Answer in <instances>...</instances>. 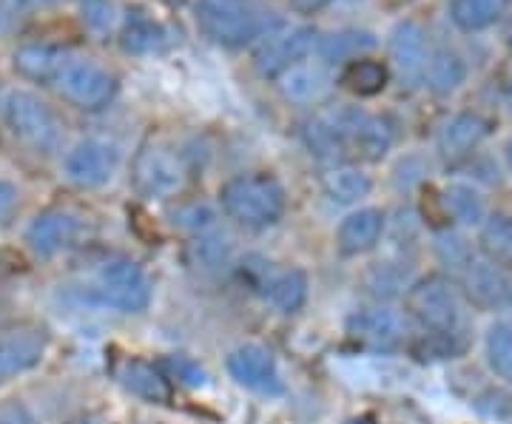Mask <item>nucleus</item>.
<instances>
[{
  "label": "nucleus",
  "instance_id": "f257e3e1",
  "mask_svg": "<svg viewBox=\"0 0 512 424\" xmlns=\"http://www.w3.org/2000/svg\"><path fill=\"white\" fill-rule=\"evenodd\" d=\"M220 205L228 220L242 228H271L285 217V188L268 171L237 174L220 188Z\"/></svg>",
  "mask_w": 512,
  "mask_h": 424
},
{
  "label": "nucleus",
  "instance_id": "f03ea898",
  "mask_svg": "<svg viewBox=\"0 0 512 424\" xmlns=\"http://www.w3.org/2000/svg\"><path fill=\"white\" fill-rule=\"evenodd\" d=\"M407 314L419 322L424 331L444 339H456L464 331V296L453 279L430 274L407 285L404 294Z\"/></svg>",
  "mask_w": 512,
  "mask_h": 424
},
{
  "label": "nucleus",
  "instance_id": "7ed1b4c3",
  "mask_svg": "<svg viewBox=\"0 0 512 424\" xmlns=\"http://www.w3.org/2000/svg\"><path fill=\"white\" fill-rule=\"evenodd\" d=\"M3 123L12 137L35 154H52L60 146V123L52 106L29 89H9L0 100Z\"/></svg>",
  "mask_w": 512,
  "mask_h": 424
},
{
  "label": "nucleus",
  "instance_id": "20e7f679",
  "mask_svg": "<svg viewBox=\"0 0 512 424\" xmlns=\"http://www.w3.org/2000/svg\"><path fill=\"white\" fill-rule=\"evenodd\" d=\"M194 18L202 35L225 49H239L265 35L254 0H194Z\"/></svg>",
  "mask_w": 512,
  "mask_h": 424
},
{
  "label": "nucleus",
  "instance_id": "39448f33",
  "mask_svg": "<svg viewBox=\"0 0 512 424\" xmlns=\"http://www.w3.org/2000/svg\"><path fill=\"white\" fill-rule=\"evenodd\" d=\"M131 185L143 200H177L188 185V166L183 154L165 143L151 140L134 154Z\"/></svg>",
  "mask_w": 512,
  "mask_h": 424
},
{
  "label": "nucleus",
  "instance_id": "423d86ee",
  "mask_svg": "<svg viewBox=\"0 0 512 424\" xmlns=\"http://www.w3.org/2000/svg\"><path fill=\"white\" fill-rule=\"evenodd\" d=\"M92 296L117 314H143L151 302V279L128 257H109L94 271Z\"/></svg>",
  "mask_w": 512,
  "mask_h": 424
},
{
  "label": "nucleus",
  "instance_id": "0eeeda50",
  "mask_svg": "<svg viewBox=\"0 0 512 424\" xmlns=\"http://www.w3.org/2000/svg\"><path fill=\"white\" fill-rule=\"evenodd\" d=\"M55 92L80 111H100L117 94V77L89 55L69 52L55 77Z\"/></svg>",
  "mask_w": 512,
  "mask_h": 424
},
{
  "label": "nucleus",
  "instance_id": "6e6552de",
  "mask_svg": "<svg viewBox=\"0 0 512 424\" xmlns=\"http://www.w3.org/2000/svg\"><path fill=\"white\" fill-rule=\"evenodd\" d=\"M120 168V148L109 137H83L66 148L60 174L80 191H97L114 180Z\"/></svg>",
  "mask_w": 512,
  "mask_h": 424
},
{
  "label": "nucleus",
  "instance_id": "1a4fd4ad",
  "mask_svg": "<svg viewBox=\"0 0 512 424\" xmlns=\"http://www.w3.org/2000/svg\"><path fill=\"white\" fill-rule=\"evenodd\" d=\"M313 46H316V32L313 29L282 23V26H276V29L265 32L256 40L254 69L265 80H276L279 74H285L299 60L311 55Z\"/></svg>",
  "mask_w": 512,
  "mask_h": 424
},
{
  "label": "nucleus",
  "instance_id": "9d476101",
  "mask_svg": "<svg viewBox=\"0 0 512 424\" xmlns=\"http://www.w3.org/2000/svg\"><path fill=\"white\" fill-rule=\"evenodd\" d=\"M458 288H461V296L470 305H476L478 311H504L512 305L510 271L501 262L484 257L481 251L458 274Z\"/></svg>",
  "mask_w": 512,
  "mask_h": 424
},
{
  "label": "nucleus",
  "instance_id": "9b49d317",
  "mask_svg": "<svg viewBox=\"0 0 512 424\" xmlns=\"http://www.w3.org/2000/svg\"><path fill=\"white\" fill-rule=\"evenodd\" d=\"M49 351V331L37 322H18L0 331V382L35 370Z\"/></svg>",
  "mask_w": 512,
  "mask_h": 424
},
{
  "label": "nucleus",
  "instance_id": "f8f14e48",
  "mask_svg": "<svg viewBox=\"0 0 512 424\" xmlns=\"http://www.w3.org/2000/svg\"><path fill=\"white\" fill-rule=\"evenodd\" d=\"M80 234V222L66 208H46L32 217L23 231V242L35 259H55L69 251Z\"/></svg>",
  "mask_w": 512,
  "mask_h": 424
},
{
  "label": "nucleus",
  "instance_id": "ddd939ff",
  "mask_svg": "<svg viewBox=\"0 0 512 424\" xmlns=\"http://www.w3.org/2000/svg\"><path fill=\"white\" fill-rule=\"evenodd\" d=\"M348 333L353 342L365 345L370 351H396L407 339V325L390 308H362L348 316Z\"/></svg>",
  "mask_w": 512,
  "mask_h": 424
},
{
  "label": "nucleus",
  "instance_id": "4468645a",
  "mask_svg": "<svg viewBox=\"0 0 512 424\" xmlns=\"http://www.w3.org/2000/svg\"><path fill=\"white\" fill-rule=\"evenodd\" d=\"M225 368H228V376L242 388L254 390V393H268V396L282 393V379H279L274 353L262 345H242L237 351H231L225 359Z\"/></svg>",
  "mask_w": 512,
  "mask_h": 424
},
{
  "label": "nucleus",
  "instance_id": "2eb2a0df",
  "mask_svg": "<svg viewBox=\"0 0 512 424\" xmlns=\"http://www.w3.org/2000/svg\"><path fill=\"white\" fill-rule=\"evenodd\" d=\"M276 89L293 106H319L333 92V74L328 63L305 57L276 77Z\"/></svg>",
  "mask_w": 512,
  "mask_h": 424
},
{
  "label": "nucleus",
  "instance_id": "dca6fc26",
  "mask_svg": "<svg viewBox=\"0 0 512 424\" xmlns=\"http://www.w3.org/2000/svg\"><path fill=\"white\" fill-rule=\"evenodd\" d=\"M387 52H390V63L396 74L404 83H421L424 80V69L430 60V49H427V32L413 20H402L387 40Z\"/></svg>",
  "mask_w": 512,
  "mask_h": 424
},
{
  "label": "nucleus",
  "instance_id": "f3484780",
  "mask_svg": "<svg viewBox=\"0 0 512 424\" xmlns=\"http://www.w3.org/2000/svg\"><path fill=\"white\" fill-rule=\"evenodd\" d=\"M117 382L123 385L126 393L143 399L146 405H171V376L165 373L163 365H154L140 356H128L117 368Z\"/></svg>",
  "mask_w": 512,
  "mask_h": 424
},
{
  "label": "nucleus",
  "instance_id": "a211bd4d",
  "mask_svg": "<svg viewBox=\"0 0 512 424\" xmlns=\"http://www.w3.org/2000/svg\"><path fill=\"white\" fill-rule=\"evenodd\" d=\"M487 134H490V123L481 114L458 111L436 129V148L444 160H461L473 154L487 140Z\"/></svg>",
  "mask_w": 512,
  "mask_h": 424
},
{
  "label": "nucleus",
  "instance_id": "6ab92c4d",
  "mask_svg": "<svg viewBox=\"0 0 512 424\" xmlns=\"http://www.w3.org/2000/svg\"><path fill=\"white\" fill-rule=\"evenodd\" d=\"M384 214L379 208H359L350 211L345 220L336 228V248L342 257H362L373 251L384 237Z\"/></svg>",
  "mask_w": 512,
  "mask_h": 424
},
{
  "label": "nucleus",
  "instance_id": "aec40b11",
  "mask_svg": "<svg viewBox=\"0 0 512 424\" xmlns=\"http://www.w3.org/2000/svg\"><path fill=\"white\" fill-rule=\"evenodd\" d=\"M66 55H69V49L55 46V43H20V46L12 49L9 63H12L15 74L23 77V80L52 86Z\"/></svg>",
  "mask_w": 512,
  "mask_h": 424
},
{
  "label": "nucleus",
  "instance_id": "412c9836",
  "mask_svg": "<svg viewBox=\"0 0 512 424\" xmlns=\"http://www.w3.org/2000/svg\"><path fill=\"white\" fill-rule=\"evenodd\" d=\"M256 288L279 314H296L308 299V277L299 268H274L259 279Z\"/></svg>",
  "mask_w": 512,
  "mask_h": 424
},
{
  "label": "nucleus",
  "instance_id": "4be33fe9",
  "mask_svg": "<svg viewBox=\"0 0 512 424\" xmlns=\"http://www.w3.org/2000/svg\"><path fill=\"white\" fill-rule=\"evenodd\" d=\"M117 43L126 55L146 57L157 55L168 46V32L163 29V23H157L154 18H148L146 12H134L126 15L123 29L117 35Z\"/></svg>",
  "mask_w": 512,
  "mask_h": 424
},
{
  "label": "nucleus",
  "instance_id": "5701e85b",
  "mask_svg": "<svg viewBox=\"0 0 512 424\" xmlns=\"http://www.w3.org/2000/svg\"><path fill=\"white\" fill-rule=\"evenodd\" d=\"M376 49V35L367 29H339L316 43L319 60L328 66H348Z\"/></svg>",
  "mask_w": 512,
  "mask_h": 424
},
{
  "label": "nucleus",
  "instance_id": "b1692460",
  "mask_svg": "<svg viewBox=\"0 0 512 424\" xmlns=\"http://www.w3.org/2000/svg\"><path fill=\"white\" fill-rule=\"evenodd\" d=\"M322 191L328 194L333 203H359L370 197L373 191V180L370 174H365L359 166H350V163H336L322 174Z\"/></svg>",
  "mask_w": 512,
  "mask_h": 424
},
{
  "label": "nucleus",
  "instance_id": "393cba45",
  "mask_svg": "<svg viewBox=\"0 0 512 424\" xmlns=\"http://www.w3.org/2000/svg\"><path fill=\"white\" fill-rule=\"evenodd\" d=\"M467 80V63L461 60V55L450 52V49H436L430 52L427 69H424V86L439 97L458 92Z\"/></svg>",
  "mask_w": 512,
  "mask_h": 424
},
{
  "label": "nucleus",
  "instance_id": "a878e982",
  "mask_svg": "<svg viewBox=\"0 0 512 424\" xmlns=\"http://www.w3.org/2000/svg\"><path fill=\"white\" fill-rule=\"evenodd\" d=\"M441 200H444V208H447V217H453L464 228H481L484 220L490 217L487 203H484V197H481L476 185L450 183Z\"/></svg>",
  "mask_w": 512,
  "mask_h": 424
},
{
  "label": "nucleus",
  "instance_id": "bb28decb",
  "mask_svg": "<svg viewBox=\"0 0 512 424\" xmlns=\"http://www.w3.org/2000/svg\"><path fill=\"white\" fill-rule=\"evenodd\" d=\"M512 0H453L450 18L461 32H484L507 15Z\"/></svg>",
  "mask_w": 512,
  "mask_h": 424
},
{
  "label": "nucleus",
  "instance_id": "cd10ccee",
  "mask_svg": "<svg viewBox=\"0 0 512 424\" xmlns=\"http://www.w3.org/2000/svg\"><path fill=\"white\" fill-rule=\"evenodd\" d=\"M80 12V23L83 29L97 40H109V37L120 35L126 12L117 0H83L77 6Z\"/></svg>",
  "mask_w": 512,
  "mask_h": 424
},
{
  "label": "nucleus",
  "instance_id": "c85d7f7f",
  "mask_svg": "<svg viewBox=\"0 0 512 424\" xmlns=\"http://www.w3.org/2000/svg\"><path fill=\"white\" fill-rule=\"evenodd\" d=\"M342 83L348 86L350 92L359 94V97H373L387 89L390 83V69L379 63V60H370V57H359L345 66L342 72Z\"/></svg>",
  "mask_w": 512,
  "mask_h": 424
},
{
  "label": "nucleus",
  "instance_id": "c756f323",
  "mask_svg": "<svg viewBox=\"0 0 512 424\" xmlns=\"http://www.w3.org/2000/svg\"><path fill=\"white\" fill-rule=\"evenodd\" d=\"M478 242L484 257L501 262L504 268L512 265V217L510 214H490L478 228Z\"/></svg>",
  "mask_w": 512,
  "mask_h": 424
},
{
  "label": "nucleus",
  "instance_id": "7c9ffc66",
  "mask_svg": "<svg viewBox=\"0 0 512 424\" xmlns=\"http://www.w3.org/2000/svg\"><path fill=\"white\" fill-rule=\"evenodd\" d=\"M484 351L490 368L512 385V322H495L487 331L484 339Z\"/></svg>",
  "mask_w": 512,
  "mask_h": 424
},
{
  "label": "nucleus",
  "instance_id": "2f4dec72",
  "mask_svg": "<svg viewBox=\"0 0 512 424\" xmlns=\"http://www.w3.org/2000/svg\"><path fill=\"white\" fill-rule=\"evenodd\" d=\"M478 251L467 242L464 234H458V231H439L436 234V257L441 259V265H447V268H453L456 271V277L470 265V259L476 257Z\"/></svg>",
  "mask_w": 512,
  "mask_h": 424
},
{
  "label": "nucleus",
  "instance_id": "473e14b6",
  "mask_svg": "<svg viewBox=\"0 0 512 424\" xmlns=\"http://www.w3.org/2000/svg\"><path fill=\"white\" fill-rule=\"evenodd\" d=\"M171 220H174V225H177L180 231H188V234H194V237H202V234L217 231V214H214L211 205L205 203L180 205V208L171 214Z\"/></svg>",
  "mask_w": 512,
  "mask_h": 424
},
{
  "label": "nucleus",
  "instance_id": "72a5a7b5",
  "mask_svg": "<svg viewBox=\"0 0 512 424\" xmlns=\"http://www.w3.org/2000/svg\"><path fill=\"white\" fill-rule=\"evenodd\" d=\"M163 368L171 370L174 379L188 385V388H208V385H211L208 370L200 368V365H197L194 359H188V356H171V359H165Z\"/></svg>",
  "mask_w": 512,
  "mask_h": 424
},
{
  "label": "nucleus",
  "instance_id": "f704fd0d",
  "mask_svg": "<svg viewBox=\"0 0 512 424\" xmlns=\"http://www.w3.org/2000/svg\"><path fill=\"white\" fill-rule=\"evenodd\" d=\"M367 285H370V291L376 296H390L396 288H402L404 277L396 271V265H376L370 271Z\"/></svg>",
  "mask_w": 512,
  "mask_h": 424
},
{
  "label": "nucleus",
  "instance_id": "c9c22d12",
  "mask_svg": "<svg viewBox=\"0 0 512 424\" xmlns=\"http://www.w3.org/2000/svg\"><path fill=\"white\" fill-rule=\"evenodd\" d=\"M0 424H37V419L20 399H6L0 402Z\"/></svg>",
  "mask_w": 512,
  "mask_h": 424
},
{
  "label": "nucleus",
  "instance_id": "e433bc0d",
  "mask_svg": "<svg viewBox=\"0 0 512 424\" xmlns=\"http://www.w3.org/2000/svg\"><path fill=\"white\" fill-rule=\"evenodd\" d=\"M23 9H29L26 0H0V35H6L15 26Z\"/></svg>",
  "mask_w": 512,
  "mask_h": 424
},
{
  "label": "nucleus",
  "instance_id": "4c0bfd02",
  "mask_svg": "<svg viewBox=\"0 0 512 424\" xmlns=\"http://www.w3.org/2000/svg\"><path fill=\"white\" fill-rule=\"evenodd\" d=\"M20 203L18 185L9 183V180H0V220H6Z\"/></svg>",
  "mask_w": 512,
  "mask_h": 424
},
{
  "label": "nucleus",
  "instance_id": "58836bf2",
  "mask_svg": "<svg viewBox=\"0 0 512 424\" xmlns=\"http://www.w3.org/2000/svg\"><path fill=\"white\" fill-rule=\"evenodd\" d=\"M330 0H291V6L299 15H316L328 6Z\"/></svg>",
  "mask_w": 512,
  "mask_h": 424
},
{
  "label": "nucleus",
  "instance_id": "ea45409f",
  "mask_svg": "<svg viewBox=\"0 0 512 424\" xmlns=\"http://www.w3.org/2000/svg\"><path fill=\"white\" fill-rule=\"evenodd\" d=\"M66 424H114L109 416H103V413H83V416H77L72 422Z\"/></svg>",
  "mask_w": 512,
  "mask_h": 424
},
{
  "label": "nucleus",
  "instance_id": "a19ab883",
  "mask_svg": "<svg viewBox=\"0 0 512 424\" xmlns=\"http://www.w3.org/2000/svg\"><path fill=\"white\" fill-rule=\"evenodd\" d=\"M504 151H507V166H510V171H512V137H510V143H507V148H504Z\"/></svg>",
  "mask_w": 512,
  "mask_h": 424
},
{
  "label": "nucleus",
  "instance_id": "79ce46f5",
  "mask_svg": "<svg viewBox=\"0 0 512 424\" xmlns=\"http://www.w3.org/2000/svg\"><path fill=\"white\" fill-rule=\"evenodd\" d=\"M46 3H52V0H26V6H46Z\"/></svg>",
  "mask_w": 512,
  "mask_h": 424
},
{
  "label": "nucleus",
  "instance_id": "37998d69",
  "mask_svg": "<svg viewBox=\"0 0 512 424\" xmlns=\"http://www.w3.org/2000/svg\"><path fill=\"white\" fill-rule=\"evenodd\" d=\"M74 3H77V6H80V3H83V0H74Z\"/></svg>",
  "mask_w": 512,
  "mask_h": 424
},
{
  "label": "nucleus",
  "instance_id": "c03bdc74",
  "mask_svg": "<svg viewBox=\"0 0 512 424\" xmlns=\"http://www.w3.org/2000/svg\"><path fill=\"white\" fill-rule=\"evenodd\" d=\"M510 106H512V100H510Z\"/></svg>",
  "mask_w": 512,
  "mask_h": 424
}]
</instances>
